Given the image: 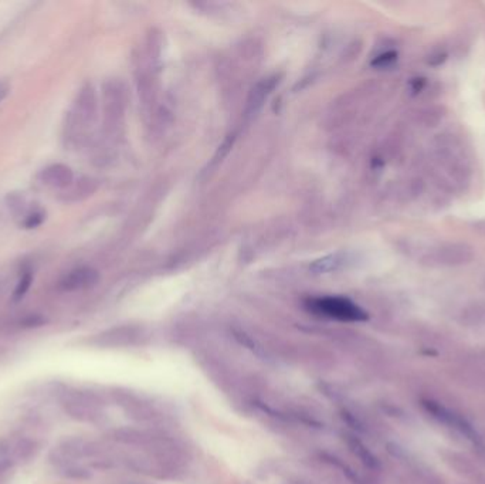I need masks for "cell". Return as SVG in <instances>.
<instances>
[{
	"label": "cell",
	"instance_id": "1",
	"mask_svg": "<svg viewBox=\"0 0 485 484\" xmlns=\"http://www.w3.org/2000/svg\"><path fill=\"white\" fill-rule=\"evenodd\" d=\"M308 308L315 314L345 323H361L368 320L362 307L345 297H320L308 301Z\"/></svg>",
	"mask_w": 485,
	"mask_h": 484
},
{
	"label": "cell",
	"instance_id": "2",
	"mask_svg": "<svg viewBox=\"0 0 485 484\" xmlns=\"http://www.w3.org/2000/svg\"><path fill=\"white\" fill-rule=\"evenodd\" d=\"M60 401L68 416L81 422H96L101 416V402L91 392L64 389Z\"/></svg>",
	"mask_w": 485,
	"mask_h": 484
},
{
	"label": "cell",
	"instance_id": "3",
	"mask_svg": "<svg viewBox=\"0 0 485 484\" xmlns=\"http://www.w3.org/2000/svg\"><path fill=\"white\" fill-rule=\"evenodd\" d=\"M474 250L465 243H443L424 251L421 261L430 267H458L471 263Z\"/></svg>",
	"mask_w": 485,
	"mask_h": 484
},
{
	"label": "cell",
	"instance_id": "4",
	"mask_svg": "<svg viewBox=\"0 0 485 484\" xmlns=\"http://www.w3.org/2000/svg\"><path fill=\"white\" fill-rule=\"evenodd\" d=\"M100 280L97 270L91 267H78L67 273L59 283V288L63 291H78L94 287Z\"/></svg>",
	"mask_w": 485,
	"mask_h": 484
},
{
	"label": "cell",
	"instance_id": "5",
	"mask_svg": "<svg viewBox=\"0 0 485 484\" xmlns=\"http://www.w3.org/2000/svg\"><path fill=\"white\" fill-rule=\"evenodd\" d=\"M38 178L44 185L57 188V189H66L73 184L74 175L68 166L56 163V165L47 166L46 169H43L38 175Z\"/></svg>",
	"mask_w": 485,
	"mask_h": 484
},
{
	"label": "cell",
	"instance_id": "6",
	"mask_svg": "<svg viewBox=\"0 0 485 484\" xmlns=\"http://www.w3.org/2000/svg\"><path fill=\"white\" fill-rule=\"evenodd\" d=\"M278 84V77L274 75V77H269V78H264L262 81H260L254 88H253V91L250 93V97H248V104H247V114L253 115L255 114L262 103L267 100V97L271 94V91L276 88V85Z\"/></svg>",
	"mask_w": 485,
	"mask_h": 484
},
{
	"label": "cell",
	"instance_id": "7",
	"mask_svg": "<svg viewBox=\"0 0 485 484\" xmlns=\"http://www.w3.org/2000/svg\"><path fill=\"white\" fill-rule=\"evenodd\" d=\"M345 263H346V254H343V253H334V254H328L325 257H321V258L315 260L310 266V270L314 272L315 274L331 273V272L339 270Z\"/></svg>",
	"mask_w": 485,
	"mask_h": 484
},
{
	"label": "cell",
	"instance_id": "8",
	"mask_svg": "<svg viewBox=\"0 0 485 484\" xmlns=\"http://www.w3.org/2000/svg\"><path fill=\"white\" fill-rule=\"evenodd\" d=\"M16 456L12 442L0 440V473H5L13 467L16 463Z\"/></svg>",
	"mask_w": 485,
	"mask_h": 484
},
{
	"label": "cell",
	"instance_id": "9",
	"mask_svg": "<svg viewBox=\"0 0 485 484\" xmlns=\"http://www.w3.org/2000/svg\"><path fill=\"white\" fill-rule=\"evenodd\" d=\"M33 283V273L31 270H24L23 274L20 276V280L15 288V293H13V301H20L26 294L27 291L30 290V286Z\"/></svg>",
	"mask_w": 485,
	"mask_h": 484
},
{
	"label": "cell",
	"instance_id": "10",
	"mask_svg": "<svg viewBox=\"0 0 485 484\" xmlns=\"http://www.w3.org/2000/svg\"><path fill=\"white\" fill-rule=\"evenodd\" d=\"M44 219H46V213H44L43 210H40V209L33 210L23 222V228L24 229H34L44 222Z\"/></svg>",
	"mask_w": 485,
	"mask_h": 484
},
{
	"label": "cell",
	"instance_id": "11",
	"mask_svg": "<svg viewBox=\"0 0 485 484\" xmlns=\"http://www.w3.org/2000/svg\"><path fill=\"white\" fill-rule=\"evenodd\" d=\"M396 60H398V54H396L394 52H387L382 56H379L376 60H375V66H379V67H387L390 66L391 63H394Z\"/></svg>",
	"mask_w": 485,
	"mask_h": 484
},
{
	"label": "cell",
	"instance_id": "12",
	"mask_svg": "<svg viewBox=\"0 0 485 484\" xmlns=\"http://www.w3.org/2000/svg\"><path fill=\"white\" fill-rule=\"evenodd\" d=\"M44 323H46V320H44L43 317L30 316V317H27V318L23 321V325L31 328V327H40V325H43Z\"/></svg>",
	"mask_w": 485,
	"mask_h": 484
},
{
	"label": "cell",
	"instance_id": "13",
	"mask_svg": "<svg viewBox=\"0 0 485 484\" xmlns=\"http://www.w3.org/2000/svg\"><path fill=\"white\" fill-rule=\"evenodd\" d=\"M8 93H9V85L0 81V103H2L6 98Z\"/></svg>",
	"mask_w": 485,
	"mask_h": 484
}]
</instances>
